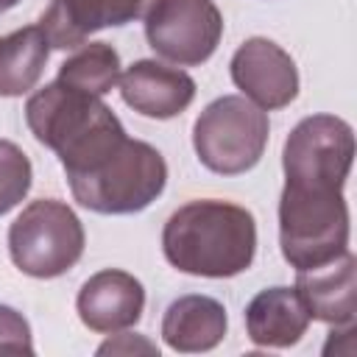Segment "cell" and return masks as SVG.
Returning a JSON list of instances; mask_svg holds the SVG:
<instances>
[{
  "label": "cell",
  "instance_id": "obj_1",
  "mask_svg": "<svg viewBox=\"0 0 357 357\" xmlns=\"http://www.w3.org/2000/svg\"><path fill=\"white\" fill-rule=\"evenodd\" d=\"M165 259L190 276L229 279L251 268L257 254L254 215L229 201H190L162 231Z\"/></svg>",
  "mask_w": 357,
  "mask_h": 357
},
{
  "label": "cell",
  "instance_id": "obj_2",
  "mask_svg": "<svg viewBox=\"0 0 357 357\" xmlns=\"http://www.w3.org/2000/svg\"><path fill=\"white\" fill-rule=\"evenodd\" d=\"M75 201L100 215H131L151 206L165 184L167 165L162 153L123 134L81 167L64 170Z\"/></svg>",
  "mask_w": 357,
  "mask_h": 357
},
{
  "label": "cell",
  "instance_id": "obj_3",
  "mask_svg": "<svg viewBox=\"0 0 357 357\" xmlns=\"http://www.w3.org/2000/svg\"><path fill=\"white\" fill-rule=\"evenodd\" d=\"M279 245L296 268H318L349 251V206L343 190L284 184L279 198Z\"/></svg>",
  "mask_w": 357,
  "mask_h": 357
},
{
  "label": "cell",
  "instance_id": "obj_4",
  "mask_svg": "<svg viewBox=\"0 0 357 357\" xmlns=\"http://www.w3.org/2000/svg\"><path fill=\"white\" fill-rule=\"evenodd\" d=\"M268 114L240 95L212 100L192 126V148L204 167L220 176L251 170L268 145Z\"/></svg>",
  "mask_w": 357,
  "mask_h": 357
},
{
  "label": "cell",
  "instance_id": "obj_5",
  "mask_svg": "<svg viewBox=\"0 0 357 357\" xmlns=\"http://www.w3.org/2000/svg\"><path fill=\"white\" fill-rule=\"evenodd\" d=\"M8 254L22 273L33 279H56L81 259L84 226L61 201H31L8 229Z\"/></svg>",
  "mask_w": 357,
  "mask_h": 357
},
{
  "label": "cell",
  "instance_id": "obj_6",
  "mask_svg": "<svg viewBox=\"0 0 357 357\" xmlns=\"http://www.w3.org/2000/svg\"><path fill=\"white\" fill-rule=\"evenodd\" d=\"M354 159V131L346 120L332 114L304 117L287 137L282 167L284 184L343 190Z\"/></svg>",
  "mask_w": 357,
  "mask_h": 357
},
{
  "label": "cell",
  "instance_id": "obj_7",
  "mask_svg": "<svg viewBox=\"0 0 357 357\" xmlns=\"http://www.w3.org/2000/svg\"><path fill=\"white\" fill-rule=\"evenodd\" d=\"M145 36L162 59L195 67L215 53L223 17L212 0H153L145 11Z\"/></svg>",
  "mask_w": 357,
  "mask_h": 357
},
{
  "label": "cell",
  "instance_id": "obj_8",
  "mask_svg": "<svg viewBox=\"0 0 357 357\" xmlns=\"http://www.w3.org/2000/svg\"><path fill=\"white\" fill-rule=\"evenodd\" d=\"M114 112L95 95L53 81L36 89L25 103V120L31 134L56 156L81 142L89 131L112 120Z\"/></svg>",
  "mask_w": 357,
  "mask_h": 357
},
{
  "label": "cell",
  "instance_id": "obj_9",
  "mask_svg": "<svg viewBox=\"0 0 357 357\" xmlns=\"http://www.w3.org/2000/svg\"><path fill=\"white\" fill-rule=\"evenodd\" d=\"M231 81L259 109H282L298 95V70L276 42L254 36L231 56Z\"/></svg>",
  "mask_w": 357,
  "mask_h": 357
},
{
  "label": "cell",
  "instance_id": "obj_10",
  "mask_svg": "<svg viewBox=\"0 0 357 357\" xmlns=\"http://www.w3.org/2000/svg\"><path fill=\"white\" fill-rule=\"evenodd\" d=\"M151 6L153 0H50L39 28L45 31L50 47L73 50L100 28L126 25L145 17Z\"/></svg>",
  "mask_w": 357,
  "mask_h": 357
},
{
  "label": "cell",
  "instance_id": "obj_11",
  "mask_svg": "<svg viewBox=\"0 0 357 357\" xmlns=\"http://www.w3.org/2000/svg\"><path fill=\"white\" fill-rule=\"evenodd\" d=\"M78 318L92 332L109 335L134 326L145 310V290L139 279L126 271L106 268L92 273L78 290Z\"/></svg>",
  "mask_w": 357,
  "mask_h": 357
},
{
  "label": "cell",
  "instance_id": "obj_12",
  "mask_svg": "<svg viewBox=\"0 0 357 357\" xmlns=\"http://www.w3.org/2000/svg\"><path fill=\"white\" fill-rule=\"evenodd\" d=\"M120 95L134 112L156 120H170L192 103L195 81L178 67L139 59L120 75Z\"/></svg>",
  "mask_w": 357,
  "mask_h": 357
},
{
  "label": "cell",
  "instance_id": "obj_13",
  "mask_svg": "<svg viewBox=\"0 0 357 357\" xmlns=\"http://www.w3.org/2000/svg\"><path fill=\"white\" fill-rule=\"evenodd\" d=\"M296 293L301 296L310 318L346 326L357 312V259L343 251L326 265L296 273Z\"/></svg>",
  "mask_w": 357,
  "mask_h": 357
},
{
  "label": "cell",
  "instance_id": "obj_14",
  "mask_svg": "<svg viewBox=\"0 0 357 357\" xmlns=\"http://www.w3.org/2000/svg\"><path fill=\"white\" fill-rule=\"evenodd\" d=\"M310 321L312 318L296 287H268L245 307V332L251 343L268 349H287L298 343Z\"/></svg>",
  "mask_w": 357,
  "mask_h": 357
},
{
  "label": "cell",
  "instance_id": "obj_15",
  "mask_svg": "<svg viewBox=\"0 0 357 357\" xmlns=\"http://www.w3.org/2000/svg\"><path fill=\"white\" fill-rule=\"evenodd\" d=\"M162 337L173 351H209L226 337V307L209 296H181L162 318Z\"/></svg>",
  "mask_w": 357,
  "mask_h": 357
},
{
  "label": "cell",
  "instance_id": "obj_16",
  "mask_svg": "<svg viewBox=\"0 0 357 357\" xmlns=\"http://www.w3.org/2000/svg\"><path fill=\"white\" fill-rule=\"evenodd\" d=\"M50 42L39 25L0 36V98L31 92L47 64Z\"/></svg>",
  "mask_w": 357,
  "mask_h": 357
},
{
  "label": "cell",
  "instance_id": "obj_17",
  "mask_svg": "<svg viewBox=\"0 0 357 357\" xmlns=\"http://www.w3.org/2000/svg\"><path fill=\"white\" fill-rule=\"evenodd\" d=\"M56 81L103 98L120 81V56L109 42H89L59 67Z\"/></svg>",
  "mask_w": 357,
  "mask_h": 357
},
{
  "label": "cell",
  "instance_id": "obj_18",
  "mask_svg": "<svg viewBox=\"0 0 357 357\" xmlns=\"http://www.w3.org/2000/svg\"><path fill=\"white\" fill-rule=\"evenodd\" d=\"M31 159L8 139H0V215L14 209L31 190Z\"/></svg>",
  "mask_w": 357,
  "mask_h": 357
},
{
  "label": "cell",
  "instance_id": "obj_19",
  "mask_svg": "<svg viewBox=\"0 0 357 357\" xmlns=\"http://www.w3.org/2000/svg\"><path fill=\"white\" fill-rule=\"evenodd\" d=\"M0 354H33L28 321L6 304H0Z\"/></svg>",
  "mask_w": 357,
  "mask_h": 357
},
{
  "label": "cell",
  "instance_id": "obj_20",
  "mask_svg": "<svg viewBox=\"0 0 357 357\" xmlns=\"http://www.w3.org/2000/svg\"><path fill=\"white\" fill-rule=\"evenodd\" d=\"M131 351L159 354L156 343H151V340H145V337H139V335H120V337H114V340H106V343L98 349V354H131Z\"/></svg>",
  "mask_w": 357,
  "mask_h": 357
},
{
  "label": "cell",
  "instance_id": "obj_21",
  "mask_svg": "<svg viewBox=\"0 0 357 357\" xmlns=\"http://www.w3.org/2000/svg\"><path fill=\"white\" fill-rule=\"evenodd\" d=\"M17 3H20V0H0V14H3V11H8V8H14Z\"/></svg>",
  "mask_w": 357,
  "mask_h": 357
}]
</instances>
